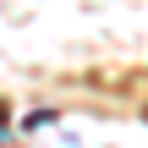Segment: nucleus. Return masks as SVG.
I'll list each match as a JSON object with an SVG mask.
<instances>
[{
    "label": "nucleus",
    "instance_id": "1",
    "mask_svg": "<svg viewBox=\"0 0 148 148\" xmlns=\"http://www.w3.org/2000/svg\"><path fill=\"white\" fill-rule=\"evenodd\" d=\"M0 115H5V104H0Z\"/></svg>",
    "mask_w": 148,
    "mask_h": 148
}]
</instances>
